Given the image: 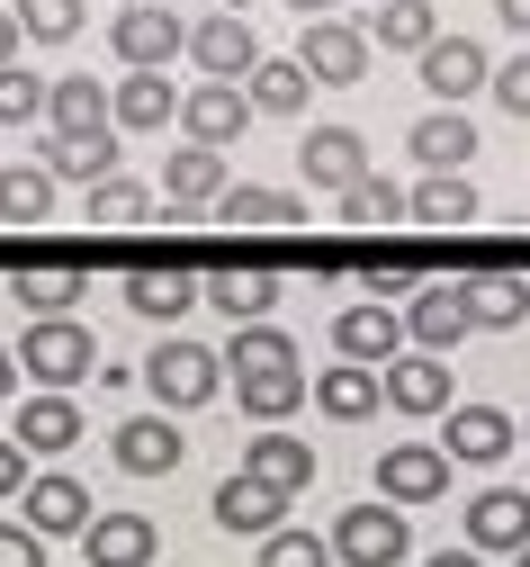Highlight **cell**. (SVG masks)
Here are the masks:
<instances>
[{
    "instance_id": "cell-1",
    "label": "cell",
    "mask_w": 530,
    "mask_h": 567,
    "mask_svg": "<svg viewBox=\"0 0 530 567\" xmlns=\"http://www.w3.org/2000/svg\"><path fill=\"white\" fill-rule=\"evenodd\" d=\"M10 361L37 379V388H54V396H72L91 379V361H100V342H91V324L82 316H28V333H19V351Z\"/></svg>"
},
{
    "instance_id": "cell-2",
    "label": "cell",
    "mask_w": 530,
    "mask_h": 567,
    "mask_svg": "<svg viewBox=\"0 0 530 567\" xmlns=\"http://www.w3.org/2000/svg\"><path fill=\"white\" fill-rule=\"evenodd\" d=\"M144 388H154V405H163V414H198V405L225 388V361H216L207 342H180V333H172L154 361H144Z\"/></svg>"
},
{
    "instance_id": "cell-3",
    "label": "cell",
    "mask_w": 530,
    "mask_h": 567,
    "mask_svg": "<svg viewBox=\"0 0 530 567\" xmlns=\"http://www.w3.org/2000/svg\"><path fill=\"white\" fill-rule=\"evenodd\" d=\"M342 567H405L414 558V532H405V505H342L333 540H324Z\"/></svg>"
},
{
    "instance_id": "cell-4",
    "label": "cell",
    "mask_w": 530,
    "mask_h": 567,
    "mask_svg": "<svg viewBox=\"0 0 530 567\" xmlns=\"http://www.w3.org/2000/svg\"><path fill=\"white\" fill-rule=\"evenodd\" d=\"M449 477H459V460L440 442H387L377 451V505H440Z\"/></svg>"
},
{
    "instance_id": "cell-5",
    "label": "cell",
    "mask_w": 530,
    "mask_h": 567,
    "mask_svg": "<svg viewBox=\"0 0 530 567\" xmlns=\"http://www.w3.org/2000/svg\"><path fill=\"white\" fill-rule=\"evenodd\" d=\"M396 316H405V351H440V361L477 333V324H468V279H423Z\"/></svg>"
},
{
    "instance_id": "cell-6",
    "label": "cell",
    "mask_w": 530,
    "mask_h": 567,
    "mask_svg": "<svg viewBox=\"0 0 530 567\" xmlns=\"http://www.w3.org/2000/svg\"><path fill=\"white\" fill-rule=\"evenodd\" d=\"M377 405H396V414H449L459 405V388H449V361L440 351H396V361H377Z\"/></svg>"
},
{
    "instance_id": "cell-7",
    "label": "cell",
    "mask_w": 530,
    "mask_h": 567,
    "mask_svg": "<svg viewBox=\"0 0 530 567\" xmlns=\"http://www.w3.org/2000/svg\"><path fill=\"white\" fill-rule=\"evenodd\" d=\"M180 10H163V0H126L117 10V28H108V45H117V63L126 73H163V63L180 54Z\"/></svg>"
},
{
    "instance_id": "cell-8",
    "label": "cell",
    "mask_w": 530,
    "mask_h": 567,
    "mask_svg": "<svg viewBox=\"0 0 530 567\" xmlns=\"http://www.w3.org/2000/svg\"><path fill=\"white\" fill-rule=\"evenodd\" d=\"M180 54L198 63L207 82H243L252 63H261V37H252V19H243V10H216V19H198V28L180 37Z\"/></svg>"
},
{
    "instance_id": "cell-9",
    "label": "cell",
    "mask_w": 530,
    "mask_h": 567,
    "mask_svg": "<svg viewBox=\"0 0 530 567\" xmlns=\"http://www.w3.org/2000/svg\"><path fill=\"white\" fill-rule=\"evenodd\" d=\"M100 505H91V486L72 477V468H37L28 486H19V523L37 532V540H63V532H82Z\"/></svg>"
},
{
    "instance_id": "cell-10",
    "label": "cell",
    "mask_w": 530,
    "mask_h": 567,
    "mask_svg": "<svg viewBox=\"0 0 530 567\" xmlns=\"http://www.w3.org/2000/svg\"><path fill=\"white\" fill-rule=\"evenodd\" d=\"M297 63H306L315 91H351V82H368V37L342 28V19H306V37H297Z\"/></svg>"
},
{
    "instance_id": "cell-11",
    "label": "cell",
    "mask_w": 530,
    "mask_h": 567,
    "mask_svg": "<svg viewBox=\"0 0 530 567\" xmlns=\"http://www.w3.org/2000/svg\"><path fill=\"white\" fill-rule=\"evenodd\" d=\"M512 442H521V433H512L503 405H449V414H440V451L459 460V468H495Z\"/></svg>"
},
{
    "instance_id": "cell-12",
    "label": "cell",
    "mask_w": 530,
    "mask_h": 567,
    "mask_svg": "<svg viewBox=\"0 0 530 567\" xmlns=\"http://www.w3.org/2000/svg\"><path fill=\"white\" fill-rule=\"evenodd\" d=\"M333 351H342V361H360V370L396 361V351H405V316H396L387 298H360V307L333 316Z\"/></svg>"
},
{
    "instance_id": "cell-13",
    "label": "cell",
    "mask_w": 530,
    "mask_h": 567,
    "mask_svg": "<svg viewBox=\"0 0 530 567\" xmlns=\"http://www.w3.org/2000/svg\"><path fill=\"white\" fill-rule=\"evenodd\" d=\"M207 514H216V532H243V540H261V532H279L288 523V495L279 486H261L252 468H235L216 495H207Z\"/></svg>"
},
{
    "instance_id": "cell-14",
    "label": "cell",
    "mask_w": 530,
    "mask_h": 567,
    "mask_svg": "<svg viewBox=\"0 0 530 567\" xmlns=\"http://www.w3.org/2000/svg\"><path fill=\"white\" fill-rule=\"evenodd\" d=\"M117 468L126 477H172L180 460H189V433H180V423L172 414H135V423H117Z\"/></svg>"
},
{
    "instance_id": "cell-15",
    "label": "cell",
    "mask_w": 530,
    "mask_h": 567,
    "mask_svg": "<svg viewBox=\"0 0 530 567\" xmlns=\"http://www.w3.org/2000/svg\"><path fill=\"white\" fill-rule=\"evenodd\" d=\"M10 442H19L28 460H63L72 442H82V396H54V388H37V396L19 405V423H10Z\"/></svg>"
},
{
    "instance_id": "cell-16",
    "label": "cell",
    "mask_w": 530,
    "mask_h": 567,
    "mask_svg": "<svg viewBox=\"0 0 530 567\" xmlns=\"http://www.w3.org/2000/svg\"><path fill=\"white\" fill-rule=\"evenodd\" d=\"M252 126V100H243V82H198L189 100H180V135H189V145H235V135Z\"/></svg>"
},
{
    "instance_id": "cell-17",
    "label": "cell",
    "mask_w": 530,
    "mask_h": 567,
    "mask_svg": "<svg viewBox=\"0 0 530 567\" xmlns=\"http://www.w3.org/2000/svg\"><path fill=\"white\" fill-rule=\"evenodd\" d=\"M368 172V135L360 126H315L306 145H297V181L306 189H351Z\"/></svg>"
},
{
    "instance_id": "cell-18",
    "label": "cell",
    "mask_w": 530,
    "mask_h": 567,
    "mask_svg": "<svg viewBox=\"0 0 530 567\" xmlns=\"http://www.w3.org/2000/svg\"><path fill=\"white\" fill-rule=\"evenodd\" d=\"M243 468H252L261 486H279L288 505H297V495L315 486V442H306V433H279V423H261V433H252V451H243Z\"/></svg>"
},
{
    "instance_id": "cell-19",
    "label": "cell",
    "mask_w": 530,
    "mask_h": 567,
    "mask_svg": "<svg viewBox=\"0 0 530 567\" xmlns=\"http://www.w3.org/2000/svg\"><path fill=\"white\" fill-rule=\"evenodd\" d=\"M486 73H495V63H486L477 37H432V45H423V91H432L440 109H459L468 91H486Z\"/></svg>"
},
{
    "instance_id": "cell-20",
    "label": "cell",
    "mask_w": 530,
    "mask_h": 567,
    "mask_svg": "<svg viewBox=\"0 0 530 567\" xmlns=\"http://www.w3.org/2000/svg\"><path fill=\"white\" fill-rule=\"evenodd\" d=\"M37 172H45V181H82V189L108 181V172H117V126H91V135H54V126H45Z\"/></svg>"
},
{
    "instance_id": "cell-21",
    "label": "cell",
    "mask_w": 530,
    "mask_h": 567,
    "mask_svg": "<svg viewBox=\"0 0 530 567\" xmlns=\"http://www.w3.org/2000/svg\"><path fill=\"white\" fill-rule=\"evenodd\" d=\"M154 514H91L82 523V558L91 567H154Z\"/></svg>"
},
{
    "instance_id": "cell-22",
    "label": "cell",
    "mask_w": 530,
    "mask_h": 567,
    "mask_svg": "<svg viewBox=\"0 0 530 567\" xmlns=\"http://www.w3.org/2000/svg\"><path fill=\"white\" fill-rule=\"evenodd\" d=\"M235 379V405L252 414V423H288L297 405H306V370L297 361H261V370H225Z\"/></svg>"
},
{
    "instance_id": "cell-23",
    "label": "cell",
    "mask_w": 530,
    "mask_h": 567,
    "mask_svg": "<svg viewBox=\"0 0 530 567\" xmlns=\"http://www.w3.org/2000/svg\"><path fill=\"white\" fill-rule=\"evenodd\" d=\"M172 117H180L172 73H126V82L108 91V126H126V135H163Z\"/></svg>"
},
{
    "instance_id": "cell-24",
    "label": "cell",
    "mask_w": 530,
    "mask_h": 567,
    "mask_svg": "<svg viewBox=\"0 0 530 567\" xmlns=\"http://www.w3.org/2000/svg\"><path fill=\"white\" fill-rule=\"evenodd\" d=\"M468 549H530V495L521 486H486L477 505H468Z\"/></svg>"
},
{
    "instance_id": "cell-25",
    "label": "cell",
    "mask_w": 530,
    "mask_h": 567,
    "mask_svg": "<svg viewBox=\"0 0 530 567\" xmlns=\"http://www.w3.org/2000/svg\"><path fill=\"white\" fill-rule=\"evenodd\" d=\"M243 100H252V117H306L315 82H306V63H297V54H261L252 73H243Z\"/></svg>"
},
{
    "instance_id": "cell-26",
    "label": "cell",
    "mask_w": 530,
    "mask_h": 567,
    "mask_svg": "<svg viewBox=\"0 0 530 567\" xmlns=\"http://www.w3.org/2000/svg\"><path fill=\"white\" fill-rule=\"evenodd\" d=\"M405 217H423V226L449 235V226H477L486 207H477V181H468V172H423V181L405 189Z\"/></svg>"
},
{
    "instance_id": "cell-27",
    "label": "cell",
    "mask_w": 530,
    "mask_h": 567,
    "mask_svg": "<svg viewBox=\"0 0 530 567\" xmlns=\"http://www.w3.org/2000/svg\"><path fill=\"white\" fill-rule=\"evenodd\" d=\"M405 145H414L423 172H468V163H477V126H468L459 109H432V117H414Z\"/></svg>"
},
{
    "instance_id": "cell-28",
    "label": "cell",
    "mask_w": 530,
    "mask_h": 567,
    "mask_svg": "<svg viewBox=\"0 0 530 567\" xmlns=\"http://www.w3.org/2000/svg\"><path fill=\"white\" fill-rule=\"evenodd\" d=\"M198 298H207L225 324H270L279 279H270V270H216V279H198Z\"/></svg>"
},
{
    "instance_id": "cell-29",
    "label": "cell",
    "mask_w": 530,
    "mask_h": 567,
    "mask_svg": "<svg viewBox=\"0 0 530 567\" xmlns=\"http://www.w3.org/2000/svg\"><path fill=\"white\" fill-rule=\"evenodd\" d=\"M216 189H225V154L216 145H172L163 154V198L172 207H216Z\"/></svg>"
},
{
    "instance_id": "cell-30",
    "label": "cell",
    "mask_w": 530,
    "mask_h": 567,
    "mask_svg": "<svg viewBox=\"0 0 530 567\" xmlns=\"http://www.w3.org/2000/svg\"><path fill=\"white\" fill-rule=\"evenodd\" d=\"M10 298L28 316H82V270L72 261H28V270H10Z\"/></svg>"
},
{
    "instance_id": "cell-31",
    "label": "cell",
    "mask_w": 530,
    "mask_h": 567,
    "mask_svg": "<svg viewBox=\"0 0 530 567\" xmlns=\"http://www.w3.org/2000/svg\"><path fill=\"white\" fill-rule=\"evenodd\" d=\"M45 126H54V135H91V126H108V82H91V73L45 82Z\"/></svg>"
},
{
    "instance_id": "cell-32",
    "label": "cell",
    "mask_w": 530,
    "mask_h": 567,
    "mask_svg": "<svg viewBox=\"0 0 530 567\" xmlns=\"http://www.w3.org/2000/svg\"><path fill=\"white\" fill-rule=\"evenodd\" d=\"M360 37H368V45H387V54H423V45L440 37V19H432V0H377Z\"/></svg>"
},
{
    "instance_id": "cell-33",
    "label": "cell",
    "mask_w": 530,
    "mask_h": 567,
    "mask_svg": "<svg viewBox=\"0 0 530 567\" xmlns=\"http://www.w3.org/2000/svg\"><path fill=\"white\" fill-rule=\"evenodd\" d=\"M306 396H315L333 423H368V414H377V370H360V361H333L324 379H306Z\"/></svg>"
},
{
    "instance_id": "cell-34",
    "label": "cell",
    "mask_w": 530,
    "mask_h": 567,
    "mask_svg": "<svg viewBox=\"0 0 530 567\" xmlns=\"http://www.w3.org/2000/svg\"><path fill=\"white\" fill-rule=\"evenodd\" d=\"M521 316H530V279H512V270L468 279V324H477V333H512Z\"/></svg>"
},
{
    "instance_id": "cell-35",
    "label": "cell",
    "mask_w": 530,
    "mask_h": 567,
    "mask_svg": "<svg viewBox=\"0 0 530 567\" xmlns=\"http://www.w3.org/2000/svg\"><path fill=\"white\" fill-rule=\"evenodd\" d=\"M126 307H135L144 324H180V316L198 307V279H180V270H135V279H126Z\"/></svg>"
},
{
    "instance_id": "cell-36",
    "label": "cell",
    "mask_w": 530,
    "mask_h": 567,
    "mask_svg": "<svg viewBox=\"0 0 530 567\" xmlns=\"http://www.w3.org/2000/svg\"><path fill=\"white\" fill-rule=\"evenodd\" d=\"M216 217L225 226H297V198L288 189H261V181H225L216 189Z\"/></svg>"
},
{
    "instance_id": "cell-37",
    "label": "cell",
    "mask_w": 530,
    "mask_h": 567,
    "mask_svg": "<svg viewBox=\"0 0 530 567\" xmlns=\"http://www.w3.org/2000/svg\"><path fill=\"white\" fill-rule=\"evenodd\" d=\"M82 217H91V226H144V217H154V189L126 181V172H108V181L82 189Z\"/></svg>"
},
{
    "instance_id": "cell-38",
    "label": "cell",
    "mask_w": 530,
    "mask_h": 567,
    "mask_svg": "<svg viewBox=\"0 0 530 567\" xmlns=\"http://www.w3.org/2000/svg\"><path fill=\"white\" fill-rule=\"evenodd\" d=\"M333 207L368 235V226H396V217H405V189H396V181H377V172H360L351 189H333Z\"/></svg>"
},
{
    "instance_id": "cell-39",
    "label": "cell",
    "mask_w": 530,
    "mask_h": 567,
    "mask_svg": "<svg viewBox=\"0 0 530 567\" xmlns=\"http://www.w3.org/2000/svg\"><path fill=\"white\" fill-rule=\"evenodd\" d=\"M45 207H54V181H45L37 163H10V172H0V226H37Z\"/></svg>"
},
{
    "instance_id": "cell-40",
    "label": "cell",
    "mask_w": 530,
    "mask_h": 567,
    "mask_svg": "<svg viewBox=\"0 0 530 567\" xmlns=\"http://www.w3.org/2000/svg\"><path fill=\"white\" fill-rule=\"evenodd\" d=\"M225 370H261V361H297V333H279V324H235V342L216 351Z\"/></svg>"
},
{
    "instance_id": "cell-41",
    "label": "cell",
    "mask_w": 530,
    "mask_h": 567,
    "mask_svg": "<svg viewBox=\"0 0 530 567\" xmlns=\"http://www.w3.org/2000/svg\"><path fill=\"white\" fill-rule=\"evenodd\" d=\"M19 37H37V45H72L82 37V0H19Z\"/></svg>"
},
{
    "instance_id": "cell-42",
    "label": "cell",
    "mask_w": 530,
    "mask_h": 567,
    "mask_svg": "<svg viewBox=\"0 0 530 567\" xmlns=\"http://www.w3.org/2000/svg\"><path fill=\"white\" fill-rule=\"evenodd\" d=\"M37 117H45V73L0 63V135H10V126H37Z\"/></svg>"
},
{
    "instance_id": "cell-43",
    "label": "cell",
    "mask_w": 530,
    "mask_h": 567,
    "mask_svg": "<svg viewBox=\"0 0 530 567\" xmlns=\"http://www.w3.org/2000/svg\"><path fill=\"white\" fill-rule=\"evenodd\" d=\"M261 567H333V549H324L315 532L279 523V532H261Z\"/></svg>"
},
{
    "instance_id": "cell-44",
    "label": "cell",
    "mask_w": 530,
    "mask_h": 567,
    "mask_svg": "<svg viewBox=\"0 0 530 567\" xmlns=\"http://www.w3.org/2000/svg\"><path fill=\"white\" fill-rule=\"evenodd\" d=\"M486 91H495V109H503V117H530V54L495 63V73H486Z\"/></svg>"
},
{
    "instance_id": "cell-45",
    "label": "cell",
    "mask_w": 530,
    "mask_h": 567,
    "mask_svg": "<svg viewBox=\"0 0 530 567\" xmlns=\"http://www.w3.org/2000/svg\"><path fill=\"white\" fill-rule=\"evenodd\" d=\"M414 289H423L414 252H377V261H368V298H414Z\"/></svg>"
},
{
    "instance_id": "cell-46",
    "label": "cell",
    "mask_w": 530,
    "mask_h": 567,
    "mask_svg": "<svg viewBox=\"0 0 530 567\" xmlns=\"http://www.w3.org/2000/svg\"><path fill=\"white\" fill-rule=\"evenodd\" d=\"M0 567H45V540L28 523H0Z\"/></svg>"
},
{
    "instance_id": "cell-47",
    "label": "cell",
    "mask_w": 530,
    "mask_h": 567,
    "mask_svg": "<svg viewBox=\"0 0 530 567\" xmlns=\"http://www.w3.org/2000/svg\"><path fill=\"white\" fill-rule=\"evenodd\" d=\"M28 477H37V460H28L10 433H0V505H19V486H28Z\"/></svg>"
},
{
    "instance_id": "cell-48",
    "label": "cell",
    "mask_w": 530,
    "mask_h": 567,
    "mask_svg": "<svg viewBox=\"0 0 530 567\" xmlns=\"http://www.w3.org/2000/svg\"><path fill=\"white\" fill-rule=\"evenodd\" d=\"M423 567H486V549H432Z\"/></svg>"
},
{
    "instance_id": "cell-49",
    "label": "cell",
    "mask_w": 530,
    "mask_h": 567,
    "mask_svg": "<svg viewBox=\"0 0 530 567\" xmlns=\"http://www.w3.org/2000/svg\"><path fill=\"white\" fill-rule=\"evenodd\" d=\"M495 10H503V28H512V37H530V0H495Z\"/></svg>"
},
{
    "instance_id": "cell-50",
    "label": "cell",
    "mask_w": 530,
    "mask_h": 567,
    "mask_svg": "<svg viewBox=\"0 0 530 567\" xmlns=\"http://www.w3.org/2000/svg\"><path fill=\"white\" fill-rule=\"evenodd\" d=\"M0 63H19V19L0 10Z\"/></svg>"
},
{
    "instance_id": "cell-51",
    "label": "cell",
    "mask_w": 530,
    "mask_h": 567,
    "mask_svg": "<svg viewBox=\"0 0 530 567\" xmlns=\"http://www.w3.org/2000/svg\"><path fill=\"white\" fill-rule=\"evenodd\" d=\"M288 10H297V19H333V0H288Z\"/></svg>"
},
{
    "instance_id": "cell-52",
    "label": "cell",
    "mask_w": 530,
    "mask_h": 567,
    "mask_svg": "<svg viewBox=\"0 0 530 567\" xmlns=\"http://www.w3.org/2000/svg\"><path fill=\"white\" fill-rule=\"evenodd\" d=\"M10 379H19V361H10V342H0V396H10Z\"/></svg>"
},
{
    "instance_id": "cell-53",
    "label": "cell",
    "mask_w": 530,
    "mask_h": 567,
    "mask_svg": "<svg viewBox=\"0 0 530 567\" xmlns=\"http://www.w3.org/2000/svg\"><path fill=\"white\" fill-rule=\"evenodd\" d=\"M512 567H530V549H512Z\"/></svg>"
},
{
    "instance_id": "cell-54",
    "label": "cell",
    "mask_w": 530,
    "mask_h": 567,
    "mask_svg": "<svg viewBox=\"0 0 530 567\" xmlns=\"http://www.w3.org/2000/svg\"><path fill=\"white\" fill-rule=\"evenodd\" d=\"M521 442H530V423H521Z\"/></svg>"
},
{
    "instance_id": "cell-55",
    "label": "cell",
    "mask_w": 530,
    "mask_h": 567,
    "mask_svg": "<svg viewBox=\"0 0 530 567\" xmlns=\"http://www.w3.org/2000/svg\"><path fill=\"white\" fill-rule=\"evenodd\" d=\"M163 10H172V0H163Z\"/></svg>"
}]
</instances>
